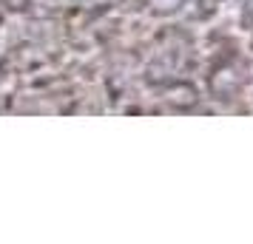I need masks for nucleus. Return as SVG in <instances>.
Returning <instances> with one entry per match:
<instances>
[{
	"mask_svg": "<svg viewBox=\"0 0 253 244\" xmlns=\"http://www.w3.org/2000/svg\"><path fill=\"white\" fill-rule=\"evenodd\" d=\"M171 100H173V103L191 105V103L196 100V97H194V88H188V85H176V88H171Z\"/></svg>",
	"mask_w": 253,
	"mask_h": 244,
	"instance_id": "1",
	"label": "nucleus"
}]
</instances>
